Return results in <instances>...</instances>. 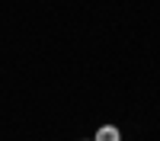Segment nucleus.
<instances>
[{
	"label": "nucleus",
	"mask_w": 160,
	"mask_h": 141,
	"mask_svg": "<svg viewBox=\"0 0 160 141\" xmlns=\"http://www.w3.org/2000/svg\"><path fill=\"white\" fill-rule=\"evenodd\" d=\"M96 141H122V135H118L115 125H102L99 132H96Z\"/></svg>",
	"instance_id": "f257e3e1"
}]
</instances>
